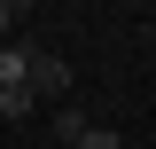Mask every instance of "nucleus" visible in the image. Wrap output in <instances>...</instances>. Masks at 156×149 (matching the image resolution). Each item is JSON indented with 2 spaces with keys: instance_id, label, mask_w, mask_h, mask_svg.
<instances>
[{
  "instance_id": "obj_4",
  "label": "nucleus",
  "mask_w": 156,
  "mask_h": 149,
  "mask_svg": "<svg viewBox=\"0 0 156 149\" xmlns=\"http://www.w3.org/2000/svg\"><path fill=\"white\" fill-rule=\"evenodd\" d=\"M78 149H125V141H117L109 126H86V133H78Z\"/></svg>"
},
{
  "instance_id": "obj_3",
  "label": "nucleus",
  "mask_w": 156,
  "mask_h": 149,
  "mask_svg": "<svg viewBox=\"0 0 156 149\" xmlns=\"http://www.w3.org/2000/svg\"><path fill=\"white\" fill-rule=\"evenodd\" d=\"M31 110H39V94H31V86H8V94H0V118H8V126H23Z\"/></svg>"
},
{
  "instance_id": "obj_2",
  "label": "nucleus",
  "mask_w": 156,
  "mask_h": 149,
  "mask_svg": "<svg viewBox=\"0 0 156 149\" xmlns=\"http://www.w3.org/2000/svg\"><path fill=\"white\" fill-rule=\"evenodd\" d=\"M31 55H39V47H23V39L0 47V94H8V86H31Z\"/></svg>"
},
{
  "instance_id": "obj_1",
  "label": "nucleus",
  "mask_w": 156,
  "mask_h": 149,
  "mask_svg": "<svg viewBox=\"0 0 156 149\" xmlns=\"http://www.w3.org/2000/svg\"><path fill=\"white\" fill-rule=\"evenodd\" d=\"M31 94H39V102H62V94H70V63L39 47V55H31Z\"/></svg>"
},
{
  "instance_id": "obj_5",
  "label": "nucleus",
  "mask_w": 156,
  "mask_h": 149,
  "mask_svg": "<svg viewBox=\"0 0 156 149\" xmlns=\"http://www.w3.org/2000/svg\"><path fill=\"white\" fill-rule=\"evenodd\" d=\"M8 32H16V8H8V0H0V47H8Z\"/></svg>"
}]
</instances>
